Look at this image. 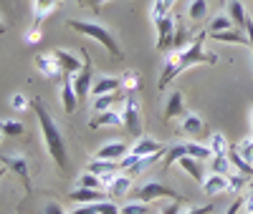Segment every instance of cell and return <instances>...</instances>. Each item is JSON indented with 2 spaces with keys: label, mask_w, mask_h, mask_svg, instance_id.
<instances>
[{
  "label": "cell",
  "mask_w": 253,
  "mask_h": 214,
  "mask_svg": "<svg viewBox=\"0 0 253 214\" xmlns=\"http://www.w3.org/2000/svg\"><path fill=\"white\" fill-rule=\"evenodd\" d=\"M210 149H213V154H228L230 152V144L223 134H213L210 136Z\"/></svg>",
  "instance_id": "36"
},
{
  "label": "cell",
  "mask_w": 253,
  "mask_h": 214,
  "mask_svg": "<svg viewBox=\"0 0 253 214\" xmlns=\"http://www.w3.org/2000/svg\"><path fill=\"white\" fill-rule=\"evenodd\" d=\"M190 43H193V35H190V31H187L185 26H177L172 46H175V48H185V46H190Z\"/></svg>",
  "instance_id": "39"
},
{
  "label": "cell",
  "mask_w": 253,
  "mask_h": 214,
  "mask_svg": "<svg viewBox=\"0 0 253 214\" xmlns=\"http://www.w3.org/2000/svg\"><path fill=\"white\" fill-rule=\"evenodd\" d=\"M213 171L215 174H230V171H236V169L230 164L228 154H213Z\"/></svg>",
  "instance_id": "31"
},
{
  "label": "cell",
  "mask_w": 253,
  "mask_h": 214,
  "mask_svg": "<svg viewBox=\"0 0 253 214\" xmlns=\"http://www.w3.org/2000/svg\"><path fill=\"white\" fill-rule=\"evenodd\" d=\"M236 23L230 20V15H218L210 20V33H220V31H228V28H233Z\"/></svg>",
  "instance_id": "37"
},
{
  "label": "cell",
  "mask_w": 253,
  "mask_h": 214,
  "mask_svg": "<svg viewBox=\"0 0 253 214\" xmlns=\"http://www.w3.org/2000/svg\"><path fill=\"white\" fill-rule=\"evenodd\" d=\"M0 161H3L5 169H10L13 174L20 177L26 194H31L33 184H31V166H28V159H26V156H20V154H0Z\"/></svg>",
  "instance_id": "6"
},
{
  "label": "cell",
  "mask_w": 253,
  "mask_h": 214,
  "mask_svg": "<svg viewBox=\"0 0 253 214\" xmlns=\"http://www.w3.org/2000/svg\"><path fill=\"white\" fill-rule=\"evenodd\" d=\"M3 177H5V166H0V182H3Z\"/></svg>",
  "instance_id": "53"
},
{
  "label": "cell",
  "mask_w": 253,
  "mask_h": 214,
  "mask_svg": "<svg viewBox=\"0 0 253 214\" xmlns=\"http://www.w3.org/2000/svg\"><path fill=\"white\" fill-rule=\"evenodd\" d=\"M33 63H36V68L41 71V76H43V78H56V76L63 73V68H61V63H58V58H56L53 51L51 53H38L33 58Z\"/></svg>",
  "instance_id": "10"
},
{
  "label": "cell",
  "mask_w": 253,
  "mask_h": 214,
  "mask_svg": "<svg viewBox=\"0 0 253 214\" xmlns=\"http://www.w3.org/2000/svg\"><path fill=\"white\" fill-rule=\"evenodd\" d=\"M10 109H13L15 114H23V111L33 109V101H28L26 93H13V96H10Z\"/></svg>",
  "instance_id": "35"
},
{
  "label": "cell",
  "mask_w": 253,
  "mask_h": 214,
  "mask_svg": "<svg viewBox=\"0 0 253 214\" xmlns=\"http://www.w3.org/2000/svg\"><path fill=\"white\" fill-rule=\"evenodd\" d=\"M185 149H187V156H193L198 161H208V159H213V149L200 144V141H185Z\"/></svg>",
  "instance_id": "25"
},
{
  "label": "cell",
  "mask_w": 253,
  "mask_h": 214,
  "mask_svg": "<svg viewBox=\"0 0 253 214\" xmlns=\"http://www.w3.org/2000/svg\"><path fill=\"white\" fill-rule=\"evenodd\" d=\"M243 212H246V214L253 212V184H248V194H246V199H243Z\"/></svg>",
  "instance_id": "48"
},
{
  "label": "cell",
  "mask_w": 253,
  "mask_h": 214,
  "mask_svg": "<svg viewBox=\"0 0 253 214\" xmlns=\"http://www.w3.org/2000/svg\"><path fill=\"white\" fill-rule=\"evenodd\" d=\"M84 5H89V10L91 13H99L101 10V5H107V3H114V0H81Z\"/></svg>",
  "instance_id": "46"
},
{
  "label": "cell",
  "mask_w": 253,
  "mask_h": 214,
  "mask_svg": "<svg viewBox=\"0 0 253 214\" xmlns=\"http://www.w3.org/2000/svg\"><path fill=\"white\" fill-rule=\"evenodd\" d=\"M203 191L208 197H218V194H228L230 191V182H228V174H208L205 182H203Z\"/></svg>",
  "instance_id": "12"
},
{
  "label": "cell",
  "mask_w": 253,
  "mask_h": 214,
  "mask_svg": "<svg viewBox=\"0 0 253 214\" xmlns=\"http://www.w3.org/2000/svg\"><path fill=\"white\" fill-rule=\"evenodd\" d=\"M241 209H243V197H238V199H236V202H233V204H230V207H228V212H225V214H238V212H241Z\"/></svg>",
  "instance_id": "51"
},
{
  "label": "cell",
  "mask_w": 253,
  "mask_h": 214,
  "mask_svg": "<svg viewBox=\"0 0 253 214\" xmlns=\"http://www.w3.org/2000/svg\"><path fill=\"white\" fill-rule=\"evenodd\" d=\"M205 13H208V3H205V0H193L190 8H187V15H190L193 23H200V20L205 18Z\"/></svg>",
  "instance_id": "33"
},
{
  "label": "cell",
  "mask_w": 253,
  "mask_h": 214,
  "mask_svg": "<svg viewBox=\"0 0 253 214\" xmlns=\"http://www.w3.org/2000/svg\"><path fill=\"white\" fill-rule=\"evenodd\" d=\"M187 204V199H182V202H172L170 207H165L160 214H182V207Z\"/></svg>",
  "instance_id": "45"
},
{
  "label": "cell",
  "mask_w": 253,
  "mask_h": 214,
  "mask_svg": "<svg viewBox=\"0 0 253 214\" xmlns=\"http://www.w3.org/2000/svg\"><path fill=\"white\" fill-rule=\"evenodd\" d=\"M126 96H122L119 91H114V93H101V96H94V101H91V111L94 114H101V111H109V109H114V106L119 103V101H124Z\"/></svg>",
  "instance_id": "22"
},
{
  "label": "cell",
  "mask_w": 253,
  "mask_h": 214,
  "mask_svg": "<svg viewBox=\"0 0 253 214\" xmlns=\"http://www.w3.org/2000/svg\"><path fill=\"white\" fill-rule=\"evenodd\" d=\"M213 212V204H203V207H195V209H187L182 214H210Z\"/></svg>",
  "instance_id": "49"
},
{
  "label": "cell",
  "mask_w": 253,
  "mask_h": 214,
  "mask_svg": "<svg viewBox=\"0 0 253 214\" xmlns=\"http://www.w3.org/2000/svg\"><path fill=\"white\" fill-rule=\"evenodd\" d=\"M132 197H134V202H144V204H152L157 199H172V202H182L185 199L182 194H177L172 186H165L162 182H147V184H142Z\"/></svg>",
  "instance_id": "4"
},
{
  "label": "cell",
  "mask_w": 253,
  "mask_h": 214,
  "mask_svg": "<svg viewBox=\"0 0 253 214\" xmlns=\"http://www.w3.org/2000/svg\"><path fill=\"white\" fill-rule=\"evenodd\" d=\"M165 149H167V146H162L157 139H152V136H147V134H144V136H139V139H137V144L129 149V154H134V156L139 159V156L155 154V152H165Z\"/></svg>",
  "instance_id": "17"
},
{
  "label": "cell",
  "mask_w": 253,
  "mask_h": 214,
  "mask_svg": "<svg viewBox=\"0 0 253 214\" xmlns=\"http://www.w3.org/2000/svg\"><path fill=\"white\" fill-rule=\"evenodd\" d=\"M81 58H84V66H81V71L79 73H74V89H76V96H79V101H84L89 93H91V86H94V81H91V56H89V51H81Z\"/></svg>",
  "instance_id": "8"
},
{
  "label": "cell",
  "mask_w": 253,
  "mask_h": 214,
  "mask_svg": "<svg viewBox=\"0 0 253 214\" xmlns=\"http://www.w3.org/2000/svg\"><path fill=\"white\" fill-rule=\"evenodd\" d=\"M132 177L129 174H124V171H119V174L112 179V184L107 186V194L112 197V199H119V197H126L129 194V189H132Z\"/></svg>",
  "instance_id": "18"
},
{
  "label": "cell",
  "mask_w": 253,
  "mask_h": 214,
  "mask_svg": "<svg viewBox=\"0 0 253 214\" xmlns=\"http://www.w3.org/2000/svg\"><path fill=\"white\" fill-rule=\"evenodd\" d=\"M0 33H5V23H3V20H0Z\"/></svg>",
  "instance_id": "54"
},
{
  "label": "cell",
  "mask_w": 253,
  "mask_h": 214,
  "mask_svg": "<svg viewBox=\"0 0 253 214\" xmlns=\"http://www.w3.org/2000/svg\"><path fill=\"white\" fill-rule=\"evenodd\" d=\"M41 40H43V31H41V26L36 23V26H31V28L26 31V43L36 46V43H41Z\"/></svg>",
  "instance_id": "42"
},
{
  "label": "cell",
  "mask_w": 253,
  "mask_h": 214,
  "mask_svg": "<svg viewBox=\"0 0 253 214\" xmlns=\"http://www.w3.org/2000/svg\"><path fill=\"white\" fill-rule=\"evenodd\" d=\"M251 214H253V212H251Z\"/></svg>",
  "instance_id": "56"
},
{
  "label": "cell",
  "mask_w": 253,
  "mask_h": 214,
  "mask_svg": "<svg viewBox=\"0 0 253 214\" xmlns=\"http://www.w3.org/2000/svg\"><path fill=\"white\" fill-rule=\"evenodd\" d=\"M56 53V58H58V63H61V68H63V73H79L81 71V61L84 58H79L76 53H71V51H66V48H56L53 51Z\"/></svg>",
  "instance_id": "19"
},
{
  "label": "cell",
  "mask_w": 253,
  "mask_h": 214,
  "mask_svg": "<svg viewBox=\"0 0 253 214\" xmlns=\"http://www.w3.org/2000/svg\"><path fill=\"white\" fill-rule=\"evenodd\" d=\"M251 136H253V98H251Z\"/></svg>",
  "instance_id": "52"
},
{
  "label": "cell",
  "mask_w": 253,
  "mask_h": 214,
  "mask_svg": "<svg viewBox=\"0 0 253 214\" xmlns=\"http://www.w3.org/2000/svg\"><path fill=\"white\" fill-rule=\"evenodd\" d=\"M205 38L208 33H198L193 38V43L185 48H175L172 53H167L165 58V66H162V76H160V83L157 89L165 91L167 86H170L182 71L193 68V66H200V63H218V56L205 51Z\"/></svg>",
  "instance_id": "1"
},
{
  "label": "cell",
  "mask_w": 253,
  "mask_h": 214,
  "mask_svg": "<svg viewBox=\"0 0 253 214\" xmlns=\"http://www.w3.org/2000/svg\"><path fill=\"white\" fill-rule=\"evenodd\" d=\"M69 28L81 33V35H86L91 40H96L99 46L107 51L114 61L122 58V48H119V40L114 38V33L109 28H104L101 23H91V20H69Z\"/></svg>",
  "instance_id": "3"
},
{
  "label": "cell",
  "mask_w": 253,
  "mask_h": 214,
  "mask_svg": "<svg viewBox=\"0 0 253 214\" xmlns=\"http://www.w3.org/2000/svg\"><path fill=\"white\" fill-rule=\"evenodd\" d=\"M187 114V109H185V101H182V91H175V93H170V98H167V103H165V121L170 123L172 119H182Z\"/></svg>",
  "instance_id": "15"
},
{
  "label": "cell",
  "mask_w": 253,
  "mask_h": 214,
  "mask_svg": "<svg viewBox=\"0 0 253 214\" xmlns=\"http://www.w3.org/2000/svg\"><path fill=\"white\" fill-rule=\"evenodd\" d=\"M61 106L66 114H74L76 106H79V96H76V89H74V76L71 73H63V81H61Z\"/></svg>",
  "instance_id": "11"
},
{
  "label": "cell",
  "mask_w": 253,
  "mask_h": 214,
  "mask_svg": "<svg viewBox=\"0 0 253 214\" xmlns=\"http://www.w3.org/2000/svg\"><path fill=\"white\" fill-rule=\"evenodd\" d=\"M117 126H124V116H122V111H117V109L101 111V114H96V116L89 121V128H117Z\"/></svg>",
  "instance_id": "13"
},
{
  "label": "cell",
  "mask_w": 253,
  "mask_h": 214,
  "mask_svg": "<svg viewBox=\"0 0 253 214\" xmlns=\"http://www.w3.org/2000/svg\"><path fill=\"white\" fill-rule=\"evenodd\" d=\"M0 131L8 134V136H20L26 131V126L23 121H15V119H5V121H0Z\"/></svg>",
  "instance_id": "34"
},
{
  "label": "cell",
  "mask_w": 253,
  "mask_h": 214,
  "mask_svg": "<svg viewBox=\"0 0 253 214\" xmlns=\"http://www.w3.org/2000/svg\"><path fill=\"white\" fill-rule=\"evenodd\" d=\"M210 38L218 43H236V46H248V33L243 28H228L220 33H210Z\"/></svg>",
  "instance_id": "21"
},
{
  "label": "cell",
  "mask_w": 253,
  "mask_h": 214,
  "mask_svg": "<svg viewBox=\"0 0 253 214\" xmlns=\"http://www.w3.org/2000/svg\"><path fill=\"white\" fill-rule=\"evenodd\" d=\"M167 8L165 5V0H152V20H157V18H162V15H167Z\"/></svg>",
  "instance_id": "43"
},
{
  "label": "cell",
  "mask_w": 253,
  "mask_h": 214,
  "mask_svg": "<svg viewBox=\"0 0 253 214\" xmlns=\"http://www.w3.org/2000/svg\"><path fill=\"white\" fill-rule=\"evenodd\" d=\"M107 197L109 194H104L101 189H89V186H76L69 194V199L74 204H94V202H104Z\"/></svg>",
  "instance_id": "14"
},
{
  "label": "cell",
  "mask_w": 253,
  "mask_h": 214,
  "mask_svg": "<svg viewBox=\"0 0 253 214\" xmlns=\"http://www.w3.org/2000/svg\"><path fill=\"white\" fill-rule=\"evenodd\" d=\"M228 182H230V194H241V191L248 186V177L241 174V171H230Z\"/></svg>",
  "instance_id": "32"
},
{
  "label": "cell",
  "mask_w": 253,
  "mask_h": 214,
  "mask_svg": "<svg viewBox=\"0 0 253 214\" xmlns=\"http://www.w3.org/2000/svg\"><path fill=\"white\" fill-rule=\"evenodd\" d=\"M86 171H94L99 179H104V177H114V174H119L122 166H119V161H112V159H94V161L86 164Z\"/></svg>",
  "instance_id": "16"
},
{
  "label": "cell",
  "mask_w": 253,
  "mask_h": 214,
  "mask_svg": "<svg viewBox=\"0 0 253 214\" xmlns=\"http://www.w3.org/2000/svg\"><path fill=\"white\" fill-rule=\"evenodd\" d=\"M122 89H124L126 93H137V91L142 89V81H139L137 71H124V73H122Z\"/></svg>",
  "instance_id": "30"
},
{
  "label": "cell",
  "mask_w": 253,
  "mask_h": 214,
  "mask_svg": "<svg viewBox=\"0 0 253 214\" xmlns=\"http://www.w3.org/2000/svg\"><path fill=\"white\" fill-rule=\"evenodd\" d=\"M182 156H187V149H185V144H177V146H170L165 152V161H162V171H167L175 161H180Z\"/></svg>",
  "instance_id": "27"
},
{
  "label": "cell",
  "mask_w": 253,
  "mask_h": 214,
  "mask_svg": "<svg viewBox=\"0 0 253 214\" xmlns=\"http://www.w3.org/2000/svg\"><path fill=\"white\" fill-rule=\"evenodd\" d=\"M177 164L182 166V171H187V174L193 177V182H198V184L203 186V182H205V174H203V164H200L198 159H193V156H182Z\"/></svg>",
  "instance_id": "24"
},
{
  "label": "cell",
  "mask_w": 253,
  "mask_h": 214,
  "mask_svg": "<svg viewBox=\"0 0 253 214\" xmlns=\"http://www.w3.org/2000/svg\"><path fill=\"white\" fill-rule=\"evenodd\" d=\"M69 214H99V202H94V204H79L74 212H69Z\"/></svg>",
  "instance_id": "44"
},
{
  "label": "cell",
  "mask_w": 253,
  "mask_h": 214,
  "mask_svg": "<svg viewBox=\"0 0 253 214\" xmlns=\"http://www.w3.org/2000/svg\"><path fill=\"white\" fill-rule=\"evenodd\" d=\"M180 134H185L190 141H203V139L213 136V134H210V128H208V123L200 116H195V114H185L180 119Z\"/></svg>",
  "instance_id": "7"
},
{
  "label": "cell",
  "mask_w": 253,
  "mask_h": 214,
  "mask_svg": "<svg viewBox=\"0 0 253 214\" xmlns=\"http://www.w3.org/2000/svg\"><path fill=\"white\" fill-rule=\"evenodd\" d=\"M33 111L38 116V126H41V134H43V141H46V149L53 159V164L58 169H66L69 166V154H66V141H63V134H61V126L53 121V116L48 114V109L41 98H33Z\"/></svg>",
  "instance_id": "2"
},
{
  "label": "cell",
  "mask_w": 253,
  "mask_h": 214,
  "mask_svg": "<svg viewBox=\"0 0 253 214\" xmlns=\"http://www.w3.org/2000/svg\"><path fill=\"white\" fill-rule=\"evenodd\" d=\"M0 144H3V131H0Z\"/></svg>",
  "instance_id": "55"
},
{
  "label": "cell",
  "mask_w": 253,
  "mask_h": 214,
  "mask_svg": "<svg viewBox=\"0 0 253 214\" xmlns=\"http://www.w3.org/2000/svg\"><path fill=\"white\" fill-rule=\"evenodd\" d=\"M152 23H155V31H157V40H155V48H157V51H165V48H170V46H172V40H175V31H177L175 20H172L170 15H162V18L152 20Z\"/></svg>",
  "instance_id": "9"
},
{
  "label": "cell",
  "mask_w": 253,
  "mask_h": 214,
  "mask_svg": "<svg viewBox=\"0 0 253 214\" xmlns=\"http://www.w3.org/2000/svg\"><path fill=\"white\" fill-rule=\"evenodd\" d=\"M124 154H129V146L124 141H112V144H104L96 149V159H112V161H119Z\"/></svg>",
  "instance_id": "20"
},
{
  "label": "cell",
  "mask_w": 253,
  "mask_h": 214,
  "mask_svg": "<svg viewBox=\"0 0 253 214\" xmlns=\"http://www.w3.org/2000/svg\"><path fill=\"white\" fill-rule=\"evenodd\" d=\"M61 0H33V13H36V20L41 18H48L56 8H58Z\"/></svg>",
  "instance_id": "29"
},
{
  "label": "cell",
  "mask_w": 253,
  "mask_h": 214,
  "mask_svg": "<svg viewBox=\"0 0 253 214\" xmlns=\"http://www.w3.org/2000/svg\"><path fill=\"white\" fill-rule=\"evenodd\" d=\"M228 13H230V20L236 23V28H243L246 31L248 15H246V8H243L241 0H230V3H228Z\"/></svg>",
  "instance_id": "26"
},
{
  "label": "cell",
  "mask_w": 253,
  "mask_h": 214,
  "mask_svg": "<svg viewBox=\"0 0 253 214\" xmlns=\"http://www.w3.org/2000/svg\"><path fill=\"white\" fill-rule=\"evenodd\" d=\"M236 149H238V154H241V156H243L248 164H253V136L243 139V141H241Z\"/></svg>",
  "instance_id": "40"
},
{
  "label": "cell",
  "mask_w": 253,
  "mask_h": 214,
  "mask_svg": "<svg viewBox=\"0 0 253 214\" xmlns=\"http://www.w3.org/2000/svg\"><path fill=\"white\" fill-rule=\"evenodd\" d=\"M228 156H230V164H233L236 171H241V174H246V177H253V164H248V161L238 154V149H236V146L228 152Z\"/></svg>",
  "instance_id": "28"
},
{
  "label": "cell",
  "mask_w": 253,
  "mask_h": 214,
  "mask_svg": "<svg viewBox=\"0 0 253 214\" xmlns=\"http://www.w3.org/2000/svg\"><path fill=\"white\" fill-rule=\"evenodd\" d=\"M147 212H150V204H144V202H132V204L122 207V214H147Z\"/></svg>",
  "instance_id": "41"
},
{
  "label": "cell",
  "mask_w": 253,
  "mask_h": 214,
  "mask_svg": "<svg viewBox=\"0 0 253 214\" xmlns=\"http://www.w3.org/2000/svg\"><path fill=\"white\" fill-rule=\"evenodd\" d=\"M122 116H124V128L129 131L134 139L144 136V128H142V109L134 98V93H126V98L122 101Z\"/></svg>",
  "instance_id": "5"
},
{
  "label": "cell",
  "mask_w": 253,
  "mask_h": 214,
  "mask_svg": "<svg viewBox=\"0 0 253 214\" xmlns=\"http://www.w3.org/2000/svg\"><path fill=\"white\" fill-rule=\"evenodd\" d=\"M76 186H89V189H101V179L94 174V171H84V174L79 177V184Z\"/></svg>",
  "instance_id": "38"
},
{
  "label": "cell",
  "mask_w": 253,
  "mask_h": 214,
  "mask_svg": "<svg viewBox=\"0 0 253 214\" xmlns=\"http://www.w3.org/2000/svg\"><path fill=\"white\" fill-rule=\"evenodd\" d=\"M43 214H69V212H63V207L58 202H46L43 204Z\"/></svg>",
  "instance_id": "47"
},
{
  "label": "cell",
  "mask_w": 253,
  "mask_h": 214,
  "mask_svg": "<svg viewBox=\"0 0 253 214\" xmlns=\"http://www.w3.org/2000/svg\"><path fill=\"white\" fill-rule=\"evenodd\" d=\"M119 89H122V78H117V76H101L99 81H94L91 93L94 96H101V93H114Z\"/></svg>",
  "instance_id": "23"
},
{
  "label": "cell",
  "mask_w": 253,
  "mask_h": 214,
  "mask_svg": "<svg viewBox=\"0 0 253 214\" xmlns=\"http://www.w3.org/2000/svg\"><path fill=\"white\" fill-rule=\"evenodd\" d=\"M246 33H248V46H251V56H253V18H248V23H246Z\"/></svg>",
  "instance_id": "50"
}]
</instances>
